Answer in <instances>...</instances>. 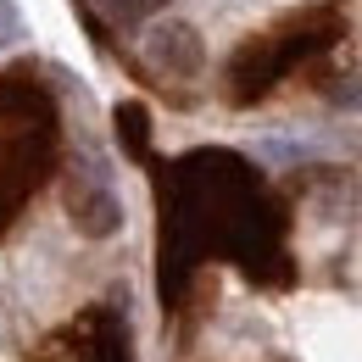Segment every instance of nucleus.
<instances>
[{
    "label": "nucleus",
    "instance_id": "obj_1",
    "mask_svg": "<svg viewBox=\"0 0 362 362\" xmlns=\"http://www.w3.org/2000/svg\"><path fill=\"white\" fill-rule=\"evenodd\" d=\"M145 56H151V67H162V73H173V78H195V73L206 67L201 34H195L189 23H179V17L145 28Z\"/></svg>",
    "mask_w": 362,
    "mask_h": 362
},
{
    "label": "nucleus",
    "instance_id": "obj_2",
    "mask_svg": "<svg viewBox=\"0 0 362 362\" xmlns=\"http://www.w3.org/2000/svg\"><path fill=\"white\" fill-rule=\"evenodd\" d=\"M73 218H78L84 234H112V228L123 223V206H117V195L106 184H90V189L73 195Z\"/></svg>",
    "mask_w": 362,
    "mask_h": 362
},
{
    "label": "nucleus",
    "instance_id": "obj_3",
    "mask_svg": "<svg viewBox=\"0 0 362 362\" xmlns=\"http://www.w3.org/2000/svg\"><path fill=\"white\" fill-rule=\"evenodd\" d=\"M17 40H23V11L11 0H0V50H11Z\"/></svg>",
    "mask_w": 362,
    "mask_h": 362
},
{
    "label": "nucleus",
    "instance_id": "obj_4",
    "mask_svg": "<svg viewBox=\"0 0 362 362\" xmlns=\"http://www.w3.org/2000/svg\"><path fill=\"white\" fill-rule=\"evenodd\" d=\"M100 6H106L112 17H145V11H151L145 0H100Z\"/></svg>",
    "mask_w": 362,
    "mask_h": 362
}]
</instances>
